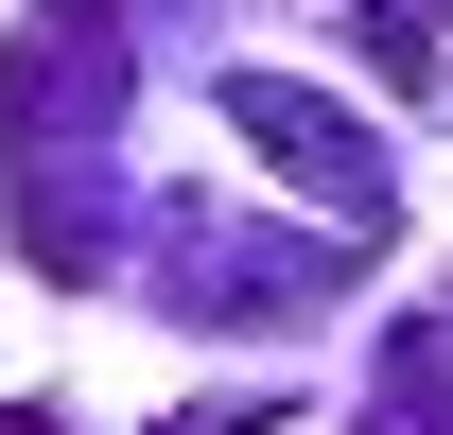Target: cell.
<instances>
[{
  "label": "cell",
  "instance_id": "cell-3",
  "mask_svg": "<svg viewBox=\"0 0 453 435\" xmlns=\"http://www.w3.org/2000/svg\"><path fill=\"white\" fill-rule=\"evenodd\" d=\"M0 435H70V418H35V401H18V418H0Z\"/></svg>",
  "mask_w": 453,
  "mask_h": 435
},
{
  "label": "cell",
  "instance_id": "cell-2",
  "mask_svg": "<svg viewBox=\"0 0 453 435\" xmlns=\"http://www.w3.org/2000/svg\"><path fill=\"white\" fill-rule=\"evenodd\" d=\"M384 435H453V383H436V331H401V366H384Z\"/></svg>",
  "mask_w": 453,
  "mask_h": 435
},
{
  "label": "cell",
  "instance_id": "cell-1",
  "mask_svg": "<svg viewBox=\"0 0 453 435\" xmlns=\"http://www.w3.org/2000/svg\"><path fill=\"white\" fill-rule=\"evenodd\" d=\"M226 122L262 140V174H280V192H314V210H332V244H384L401 174L366 157V122H349L332 88H280V70H226Z\"/></svg>",
  "mask_w": 453,
  "mask_h": 435
}]
</instances>
